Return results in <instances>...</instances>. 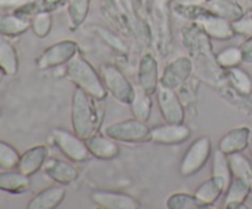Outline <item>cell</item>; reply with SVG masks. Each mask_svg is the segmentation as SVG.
<instances>
[{
    "label": "cell",
    "instance_id": "obj_38",
    "mask_svg": "<svg viewBox=\"0 0 252 209\" xmlns=\"http://www.w3.org/2000/svg\"><path fill=\"white\" fill-rule=\"evenodd\" d=\"M43 1H44V4L47 5V6H54V5L58 4L61 0H43Z\"/></svg>",
    "mask_w": 252,
    "mask_h": 209
},
{
    "label": "cell",
    "instance_id": "obj_14",
    "mask_svg": "<svg viewBox=\"0 0 252 209\" xmlns=\"http://www.w3.org/2000/svg\"><path fill=\"white\" fill-rule=\"evenodd\" d=\"M42 170L52 181L58 184H63V186L73 183L79 177V171L74 165L68 161L56 159V157H48Z\"/></svg>",
    "mask_w": 252,
    "mask_h": 209
},
{
    "label": "cell",
    "instance_id": "obj_42",
    "mask_svg": "<svg viewBox=\"0 0 252 209\" xmlns=\"http://www.w3.org/2000/svg\"><path fill=\"white\" fill-rule=\"evenodd\" d=\"M251 17H252V15H251Z\"/></svg>",
    "mask_w": 252,
    "mask_h": 209
},
{
    "label": "cell",
    "instance_id": "obj_43",
    "mask_svg": "<svg viewBox=\"0 0 252 209\" xmlns=\"http://www.w3.org/2000/svg\"><path fill=\"white\" fill-rule=\"evenodd\" d=\"M251 1H252V0H251Z\"/></svg>",
    "mask_w": 252,
    "mask_h": 209
},
{
    "label": "cell",
    "instance_id": "obj_21",
    "mask_svg": "<svg viewBox=\"0 0 252 209\" xmlns=\"http://www.w3.org/2000/svg\"><path fill=\"white\" fill-rule=\"evenodd\" d=\"M31 188L30 176L21 174L19 170L0 171V191L11 194H22Z\"/></svg>",
    "mask_w": 252,
    "mask_h": 209
},
{
    "label": "cell",
    "instance_id": "obj_30",
    "mask_svg": "<svg viewBox=\"0 0 252 209\" xmlns=\"http://www.w3.org/2000/svg\"><path fill=\"white\" fill-rule=\"evenodd\" d=\"M20 156L16 149L9 143L0 140V169L1 170H17Z\"/></svg>",
    "mask_w": 252,
    "mask_h": 209
},
{
    "label": "cell",
    "instance_id": "obj_40",
    "mask_svg": "<svg viewBox=\"0 0 252 209\" xmlns=\"http://www.w3.org/2000/svg\"><path fill=\"white\" fill-rule=\"evenodd\" d=\"M4 76H6V74H5V71L2 70L1 68H0V81H1L2 79H4Z\"/></svg>",
    "mask_w": 252,
    "mask_h": 209
},
{
    "label": "cell",
    "instance_id": "obj_36",
    "mask_svg": "<svg viewBox=\"0 0 252 209\" xmlns=\"http://www.w3.org/2000/svg\"><path fill=\"white\" fill-rule=\"evenodd\" d=\"M36 0H0V9L21 10L32 6Z\"/></svg>",
    "mask_w": 252,
    "mask_h": 209
},
{
    "label": "cell",
    "instance_id": "obj_12",
    "mask_svg": "<svg viewBox=\"0 0 252 209\" xmlns=\"http://www.w3.org/2000/svg\"><path fill=\"white\" fill-rule=\"evenodd\" d=\"M91 199L102 209H139L142 204L130 194L117 191H95Z\"/></svg>",
    "mask_w": 252,
    "mask_h": 209
},
{
    "label": "cell",
    "instance_id": "obj_33",
    "mask_svg": "<svg viewBox=\"0 0 252 209\" xmlns=\"http://www.w3.org/2000/svg\"><path fill=\"white\" fill-rule=\"evenodd\" d=\"M229 79L231 85L244 95H250L252 92V80L248 73L239 66L229 69Z\"/></svg>",
    "mask_w": 252,
    "mask_h": 209
},
{
    "label": "cell",
    "instance_id": "obj_22",
    "mask_svg": "<svg viewBox=\"0 0 252 209\" xmlns=\"http://www.w3.org/2000/svg\"><path fill=\"white\" fill-rule=\"evenodd\" d=\"M31 29V20L19 14H0V34L14 38Z\"/></svg>",
    "mask_w": 252,
    "mask_h": 209
},
{
    "label": "cell",
    "instance_id": "obj_15",
    "mask_svg": "<svg viewBox=\"0 0 252 209\" xmlns=\"http://www.w3.org/2000/svg\"><path fill=\"white\" fill-rule=\"evenodd\" d=\"M85 143L91 156L96 157V159L112 160L120 155V147H118L117 142L106 134L95 133L86 138Z\"/></svg>",
    "mask_w": 252,
    "mask_h": 209
},
{
    "label": "cell",
    "instance_id": "obj_32",
    "mask_svg": "<svg viewBox=\"0 0 252 209\" xmlns=\"http://www.w3.org/2000/svg\"><path fill=\"white\" fill-rule=\"evenodd\" d=\"M31 30L38 38H44L48 36L52 30L51 12L47 10L36 12L31 19Z\"/></svg>",
    "mask_w": 252,
    "mask_h": 209
},
{
    "label": "cell",
    "instance_id": "obj_2",
    "mask_svg": "<svg viewBox=\"0 0 252 209\" xmlns=\"http://www.w3.org/2000/svg\"><path fill=\"white\" fill-rule=\"evenodd\" d=\"M102 117L94 105V98L80 89H75L71 98V127L83 139L97 133Z\"/></svg>",
    "mask_w": 252,
    "mask_h": 209
},
{
    "label": "cell",
    "instance_id": "obj_23",
    "mask_svg": "<svg viewBox=\"0 0 252 209\" xmlns=\"http://www.w3.org/2000/svg\"><path fill=\"white\" fill-rule=\"evenodd\" d=\"M130 111H132L133 117L137 119L148 122L152 116L153 101L152 95L145 92L139 86L134 88V95H133L132 102L129 103Z\"/></svg>",
    "mask_w": 252,
    "mask_h": 209
},
{
    "label": "cell",
    "instance_id": "obj_9",
    "mask_svg": "<svg viewBox=\"0 0 252 209\" xmlns=\"http://www.w3.org/2000/svg\"><path fill=\"white\" fill-rule=\"evenodd\" d=\"M192 71H193V63L191 58L186 56L177 57L164 68L162 75L160 76V85L177 90L186 83Z\"/></svg>",
    "mask_w": 252,
    "mask_h": 209
},
{
    "label": "cell",
    "instance_id": "obj_4",
    "mask_svg": "<svg viewBox=\"0 0 252 209\" xmlns=\"http://www.w3.org/2000/svg\"><path fill=\"white\" fill-rule=\"evenodd\" d=\"M105 134L117 143L137 144V143L150 142V127L147 122H143L134 117L107 125L105 128Z\"/></svg>",
    "mask_w": 252,
    "mask_h": 209
},
{
    "label": "cell",
    "instance_id": "obj_34",
    "mask_svg": "<svg viewBox=\"0 0 252 209\" xmlns=\"http://www.w3.org/2000/svg\"><path fill=\"white\" fill-rule=\"evenodd\" d=\"M95 32L98 34L101 39H102L105 43H107L111 48L115 49L116 52H120V53H126L127 52V46H126L125 42L120 38V37L116 36L113 32H111L110 30H106L102 26H96Z\"/></svg>",
    "mask_w": 252,
    "mask_h": 209
},
{
    "label": "cell",
    "instance_id": "obj_11",
    "mask_svg": "<svg viewBox=\"0 0 252 209\" xmlns=\"http://www.w3.org/2000/svg\"><path fill=\"white\" fill-rule=\"evenodd\" d=\"M155 93H157L160 112L165 122L185 123V108L175 90L159 85Z\"/></svg>",
    "mask_w": 252,
    "mask_h": 209
},
{
    "label": "cell",
    "instance_id": "obj_3",
    "mask_svg": "<svg viewBox=\"0 0 252 209\" xmlns=\"http://www.w3.org/2000/svg\"><path fill=\"white\" fill-rule=\"evenodd\" d=\"M100 76L107 92L118 102L129 106L135 86L130 84L121 69L113 64H103L100 68Z\"/></svg>",
    "mask_w": 252,
    "mask_h": 209
},
{
    "label": "cell",
    "instance_id": "obj_39",
    "mask_svg": "<svg viewBox=\"0 0 252 209\" xmlns=\"http://www.w3.org/2000/svg\"><path fill=\"white\" fill-rule=\"evenodd\" d=\"M248 148H249V149H250L251 156H252V130L250 132V137H249V144H248Z\"/></svg>",
    "mask_w": 252,
    "mask_h": 209
},
{
    "label": "cell",
    "instance_id": "obj_27",
    "mask_svg": "<svg viewBox=\"0 0 252 209\" xmlns=\"http://www.w3.org/2000/svg\"><path fill=\"white\" fill-rule=\"evenodd\" d=\"M89 9H90V0H68L66 12L71 29H78L85 22Z\"/></svg>",
    "mask_w": 252,
    "mask_h": 209
},
{
    "label": "cell",
    "instance_id": "obj_1",
    "mask_svg": "<svg viewBox=\"0 0 252 209\" xmlns=\"http://www.w3.org/2000/svg\"><path fill=\"white\" fill-rule=\"evenodd\" d=\"M66 75L76 89L83 90L94 100L102 101L107 96L108 92L103 85L100 73L97 74L90 61L86 60L80 52L66 63Z\"/></svg>",
    "mask_w": 252,
    "mask_h": 209
},
{
    "label": "cell",
    "instance_id": "obj_25",
    "mask_svg": "<svg viewBox=\"0 0 252 209\" xmlns=\"http://www.w3.org/2000/svg\"><path fill=\"white\" fill-rule=\"evenodd\" d=\"M207 6H208L207 10L212 14L229 20L230 22L236 21L244 16V10L241 9L240 5L231 0H211Z\"/></svg>",
    "mask_w": 252,
    "mask_h": 209
},
{
    "label": "cell",
    "instance_id": "obj_10",
    "mask_svg": "<svg viewBox=\"0 0 252 209\" xmlns=\"http://www.w3.org/2000/svg\"><path fill=\"white\" fill-rule=\"evenodd\" d=\"M191 129L185 123H167L150 128V142L158 145H180L189 140Z\"/></svg>",
    "mask_w": 252,
    "mask_h": 209
},
{
    "label": "cell",
    "instance_id": "obj_29",
    "mask_svg": "<svg viewBox=\"0 0 252 209\" xmlns=\"http://www.w3.org/2000/svg\"><path fill=\"white\" fill-rule=\"evenodd\" d=\"M216 61L220 68L231 69L236 68L244 61L243 52L240 47H228L219 52L216 57Z\"/></svg>",
    "mask_w": 252,
    "mask_h": 209
},
{
    "label": "cell",
    "instance_id": "obj_35",
    "mask_svg": "<svg viewBox=\"0 0 252 209\" xmlns=\"http://www.w3.org/2000/svg\"><path fill=\"white\" fill-rule=\"evenodd\" d=\"M233 24V29L236 34H241L245 37L252 36V17H241V19L236 20V21L231 22Z\"/></svg>",
    "mask_w": 252,
    "mask_h": 209
},
{
    "label": "cell",
    "instance_id": "obj_19",
    "mask_svg": "<svg viewBox=\"0 0 252 209\" xmlns=\"http://www.w3.org/2000/svg\"><path fill=\"white\" fill-rule=\"evenodd\" d=\"M250 128L238 127L229 130L225 135H223L219 140L218 149L225 155L243 152L248 148L249 137H250Z\"/></svg>",
    "mask_w": 252,
    "mask_h": 209
},
{
    "label": "cell",
    "instance_id": "obj_16",
    "mask_svg": "<svg viewBox=\"0 0 252 209\" xmlns=\"http://www.w3.org/2000/svg\"><path fill=\"white\" fill-rule=\"evenodd\" d=\"M226 188H228V184L223 179L216 176H211L197 187L193 194L196 196L197 201L201 204L202 208H208L220 198V196L226 191Z\"/></svg>",
    "mask_w": 252,
    "mask_h": 209
},
{
    "label": "cell",
    "instance_id": "obj_31",
    "mask_svg": "<svg viewBox=\"0 0 252 209\" xmlns=\"http://www.w3.org/2000/svg\"><path fill=\"white\" fill-rule=\"evenodd\" d=\"M166 207L169 209H198L202 208L194 194L179 192L167 198Z\"/></svg>",
    "mask_w": 252,
    "mask_h": 209
},
{
    "label": "cell",
    "instance_id": "obj_28",
    "mask_svg": "<svg viewBox=\"0 0 252 209\" xmlns=\"http://www.w3.org/2000/svg\"><path fill=\"white\" fill-rule=\"evenodd\" d=\"M212 176L221 179L228 186L230 184L231 179H233L230 166H229L228 155L221 152L219 149H217L216 152L213 154V160H212Z\"/></svg>",
    "mask_w": 252,
    "mask_h": 209
},
{
    "label": "cell",
    "instance_id": "obj_6",
    "mask_svg": "<svg viewBox=\"0 0 252 209\" xmlns=\"http://www.w3.org/2000/svg\"><path fill=\"white\" fill-rule=\"evenodd\" d=\"M53 143L62 154L69 160V161L78 164V162H85L91 156L88 147H86L85 139L71 133L66 129L56 128L53 129Z\"/></svg>",
    "mask_w": 252,
    "mask_h": 209
},
{
    "label": "cell",
    "instance_id": "obj_37",
    "mask_svg": "<svg viewBox=\"0 0 252 209\" xmlns=\"http://www.w3.org/2000/svg\"><path fill=\"white\" fill-rule=\"evenodd\" d=\"M243 52V59L245 63H252V36L248 37L243 46L240 47Z\"/></svg>",
    "mask_w": 252,
    "mask_h": 209
},
{
    "label": "cell",
    "instance_id": "obj_41",
    "mask_svg": "<svg viewBox=\"0 0 252 209\" xmlns=\"http://www.w3.org/2000/svg\"><path fill=\"white\" fill-rule=\"evenodd\" d=\"M0 112H1V105H0Z\"/></svg>",
    "mask_w": 252,
    "mask_h": 209
},
{
    "label": "cell",
    "instance_id": "obj_7",
    "mask_svg": "<svg viewBox=\"0 0 252 209\" xmlns=\"http://www.w3.org/2000/svg\"><path fill=\"white\" fill-rule=\"evenodd\" d=\"M79 52V44L73 39H63L52 44L36 59L37 68L41 70L53 69L68 63Z\"/></svg>",
    "mask_w": 252,
    "mask_h": 209
},
{
    "label": "cell",
    "instance_id": "obj_13",
    "mask_svg": "<svg viewBox=\"0 0 252 209\" xmlns=\"http://www.w3.org/2000/svg\"><path fill=\"white\" fill-rule=\"evenodd\" d=\"M138 86L149 95H154L160 85L158 60L150 53L142 56L138 65Z\"/></svg>",
    "mask_w": 252,
    "mask_h": 209
},
{
    "label": "cell",
    "instance_id": "obj_20",
    "mask_svg": "<svg viewBox=\"0 0 252 209\" xmlns=\"http://www.w3.org/2000/svg\"><path fill=\"white\" fill-rule=\"evenodd\" d=\"M252 191L251 183L243 179L233 177L230 184L225 191V199H224V208L238 209L244 207L248 197Z\"/></svg>",
    "mask_w": 252,
    "mask_h": 209
},
{
    "label": "cell",
    "instance_id": "obj_5",
    "mask_svg": "<svg viewBox=\"0 0 252 209\" xmlns=\"http://www.w3.org/2000/svg\"><path fill=\"white\" fill-rule=\"evenodd\" d=\"M212 155V142L209 137L203 135L192 142L185 151L179 166V174L182 177H191L198 174Z\"/></svg>",
    "mask_w": 252,
    "mask_h": 209
},
{
    "label": "cell",
    "instance_id": "obj_8",
    "mask_svg": "<svg viewBox=\"0 0 252 209\" xmlns=\"http://www.w3.org/2000/svg\"><path fill=\"white\" fill-rule=\"evenodd\" d=\"M194 24L202 30L209 38L218 39V41H226L235 36V31L233 29V24L229 20L223 19L220 16L212 14L208 10L201 11L194 17Z\"/></svg>",
    "mask_w": 252,
    "mask_h": 209
},
{
    "label": "cell",
    "instance_id": "obj_18",
    "mask_svg": "<svg viewBox=\"0 0 252 209\" xmlns=\"http://www.w3.org/2000/svg\"><path fill=\"white\" fill-rule=\"evenodd\" d=\"M65 187L54 184L42 189L27 204V209H54L62 204L65 198Z\"/></svg>",
    "mask_w": 252,
    "mask_h": 209
},
{
    "label": "cell",
    "instance_id": "obj_26",
    "mask_svg": "<svg viewBox=\"0 0 252 209\" xmlns=\"http://www.w3.org/2000/svg\"><path fill=\"white\" fill-rule=\"evenodd\" d=\"M229 166L233 177L243 179L252 186V162L241 152L228 155Z\"/></svg>",
    "mask_w": 252,
    "mask_h": 209
},
{
    "label": "cell",
    "instance_id": "obj_17",
    "mask_svg": "<svg viewBox=\"0 0 252 209\" xmlns=\"http://www.w3.org/2000/svg\"><path fill=\"white\" fill-rule=\"evenodd\" d=\"M48 154L49 150L46 145H36V147L30 148L20 156L17 170L21 174L31 177L32 175L42 170L44 162L48 159Z\"/></svg>",
    "mask_w": 252,
    "mask_h": 209
},
{
    "label": "cell",
    "instance_id": "obj_24",
    "mask_svg": "<svg viewBox=\"0 0 252 209\" xmlns=\"http://www.w3.org/2000/svg\"><path fill=\"white\" fill-rule=\"evenodd\" d=\"M0 68L9 76L15 75L19 70V57L15 47L9 38L0 34Z\"/></svg>",
    "mask_w": 252,
    "mask_h": 209
}]
</instances>
